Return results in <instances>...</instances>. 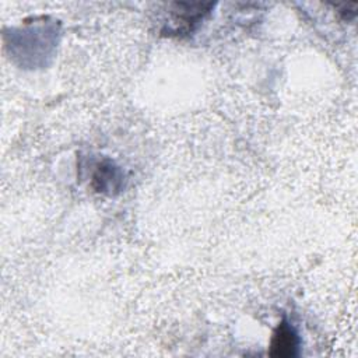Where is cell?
Here are the masks:
<instances>
[{
	"mask_svg": "<svg viewBox=\"0 0 358 358\" xmlns=\"http://www.w3.org/2000/svg\"><path fill=\"white\" fill-rule=\"evenodd\" d=\"M211 7V3H175L172 14L175 17V22L180 24L179 32L192 31L193 27L210 11Z\"/></svg>",
	"mask_w": 358,
	"mask_h": 358,
	"instance_id": "obj_1",
	"label": "cell"
},
{
	"mask_svg": "<svg viewBox=\"0 0 358 358\" xmlns=\"http://www.w3.org/2000/svg\"><path fill=\"white\" fill-rule=\"evenodd\" d=\"M296 348H298L296 333L285 320H282L271 337L268 354L273 357H292L296 354Z\"/></svg>",
	"mask_w": 358,
	"mask_h": 358,
	"instance_id": "obj_2",
	"label": "cell"
},
{
	"mask_svg": "<svg viewBox=\"0 0 358 358\" xmlns=\"http://www.w3.org/2000/svg\"><path fill=\"white\" fill-rule=\"evenodd\" d=\"M120 176L117 175V169L112 166V164H101L94 175V186L98 192H106L117 187V180Z\"/></svg>",
	"mask_w": 358,
	"mask_h": 358,
	"instance_id": "obj_3",
	"label": "cell"
},
{
	"mask_svg": "<svg viewBox=\"0 0 358 358\" xmlns=\"http://www.w3.org/2000/svg\"><path fill=\"white\" fill-rule=\"evenodd\" d=\"M355 3L352 4H344L343 8H340V15L344 18V20H351L354 15H355Z\"/></svg>",
	"mask_w": 358,
	"mask_h": 358,
	"instance_id": "obj_4",
	"label": "cell"
}]
</instances>
